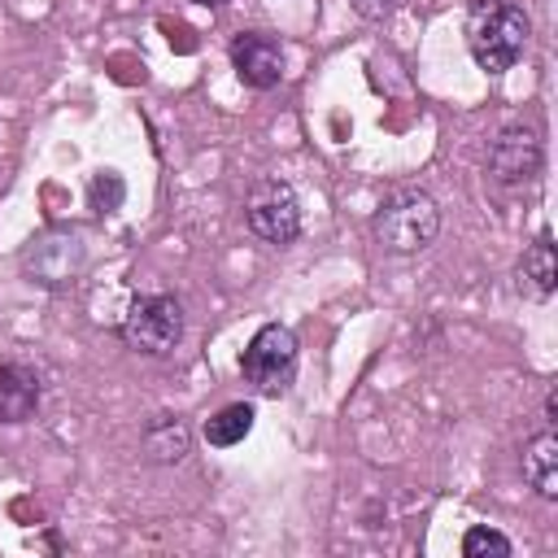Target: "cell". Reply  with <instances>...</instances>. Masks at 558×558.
I'll return each mask as SVG.
<instances>
[{
    "label": "cell",
    "instance_id": "1",
    "mask_svg": "<svg viewBox=\"0 0 558 558\" xmlns=\"http://www.w3.org/2000/svg\"><path fill=\"white\" fill-rule=\"evenodd\" d=\"M527 35H532V22L510 0H475L466 13V48L475 65L488 74H506L523 57Z\"/></svg>",
    "mask_w": 558,
    "mask_h": 558
},
{
    "label": "cell",
    "instance_id": "2",
    "mask_svg": "<svg viewBox=\"0 0 558 558\" xmlns=\"http://www.w3.org/2000/svg\"><path fill=\"white\" fill-rule=\"evenodd\" d=\"M371 231L388 253H423L440 231V209L427 192L401 187L375 209Z\"/></svg>",
    "mask_w": 558,
    "mask_h": 558
},
{
    "label": "cell",
    "instance_id": "3",
    "mask_svg": "<svg viewBox=\"0 0 558 558\" xmlns=\"http://www.w3.org/2000/svg\"><path fill=\"white\" fill-rule=\"evenodd\" d=\"M240 371L262 397H283L296 379V336H292V327L266 323L248 340V349L240 357Z\"/></svg>",
    "mask_w": 558,
    "mask_h": 558
},
{
    "label": "cell",
    "instance_id": "4",
    "mask_svg": "<svg viewBox=\"0 0 558 558\" xmlns=\"http://www.w3.org/2000/svg\"><path fill=\"white\" fill-rule=\"evenodd\" d=\"M183 336V305L166 292H148V296H135L126 318H122V340L140 353H170Z\"/></svg>",
    "mask_w": 558,
    "mask_h": 558
},
{
    "label": "cell",
    "instance_id": "5",
    "mask_svg": "<svg viewBox=\"0 0 558 558\" xmlns=\"http://www.w3.org/2000/svg\"><path fill=\"white\" fill-rule=\"evenodd\" d=\"M244 218L266 244H292L301 235V201L283 179H257L248 187Z\"/></svg>",
    "mask_w": 558,
    "mask_h": 558
},
{
    "label": "cell",
    "instance_id": "6",
    "mask_svg": "<svg viewBox=\"0 0 558 558\" xmlns=\"http://www.w3.org/2000/svg\"><path fill=\"white\" fill-rule=\"evenodd\" d=\"M231 70L240 74L244 87L266 92L283 78V44L262 31H240L231 39Z\"/></svg>",
    "mask_w": 558,
    "mask_h": 558
},
{
    "label": "cell",
    "instance_id": "7",
    "mask_svg": "<svg viewBox=\"0 0 558 558\" xmlns=\"http://www.w3.org/2000/svg\"><path fill=\"white\" fill-rule=\"evenodd\" d=\"M488 170L497 183H527L541 170V135L532 126H506L488 148Z\"/></svg>",
    "mask_w": 558,
    "mask_h": 558
},
{
    "label": "cell",
    "instance_id": "8",
    "mask_svg": "<svg viewBox=\"0 0 558 558\" xmlns=\"http://www.w3.org/2000/svg\"><path fill=\"white\" fill-rule=\"evenodd\" d=\"M39 405V375L31 366H0V423H26Z\"/></svg>",
    "mask_w": 558,
    "mask_h": 558
},
{
    "label": "cell",
    "instance_id": "9",
    "mask_svg": "<svg viewBox=\"0 0 558 558\" xmlns=\"http://www.w3.org/2000/svg\"><path fill=\"white\" fill-rule=\"evenodd\" d=\"M519 288L527 296H536V301L554 296V288H558V257H554V235L549 231H541L527 244V253L519 262Z\"/></svg>",
    "mask_w": 558,
    "mask_h": 558
},
{
    "label": "cell",
    "instance_id": "10",
    "mask_svg": "<svg viewBox=\"0 0 558 558\" xmlns=\"http://www.w3.org/2000/svg\"><path fill=\"white\" fill-rule=\"evenodd\" d=\"M523 480L541 493V497H558V436L554 427H545L541 436H532L523 445Z\"/></svg>",
    "mask_w": 558,
    "mask_h": 558
},
{
    "label": "cell",
    "instance_id": "11",
    "mask_svg": "<svg viewBox=\"0 0 558 558\" xmlns=\"http://www.w3.org/2000/svg\"><path fill=\"white\" fill-rule=\"evenodd\" d=\"M144 449L153 462H179L187 453V423L174 414H157L144 427Z\"/></svg>",
    "mask_w": 558,
    "mask_h": 558
},
{
    "label": "cell",
    "instance_id": "12",
    "mask_svg": "<svg viewBox=\"0 0 558 558\" xmlns=\"http://www.w3.org/2000/svg\"><path fill=\"white\" fill-rule=\"evenodd\" d=\"M248 432H253V405H248V401H231V405H222V410L205 423V440L218 445V449L240 445Z\"/></svg>",
    "mask_w": 558,
    "mask_h": 558
},
{
    "label": "cell",
    "instance_id": "13",
    "mask_svg": "<svg viewBox=\"0 0 558 558\" xmlns=\"http://www.w3.org/2000/svg\"><path fill=\"white\" fill-rule=\"evenodd\" d=\"M462 554L466 558H510V541L501 536V532H493V527H471L466 536H462Z\"/></svg>",
    "mask_w": 558,
    "mask_h": 558
},
{
    "label": "cell",
    "instance_id": "14",
    "mask_svg": "<svg viewBox=\"0 0 558 558\" xmlns=\"http://www.w3.org/2000/svg\"><path fill=\"white\" fill-rule=\"evenodd\" d=\"M87 196H92V209H96V214H113V209L122 205V196H126V187H122V179H118L113 170H100V174L92 179V187H87Z\"/></svg>",
    "mask_w": 558,
    "mask_h": 558
},
{
    "label": "cell",
    "instance_id": "15",
    "mask_svg": "<svg viewBox=\"0 0 558 558\" xmlns=\"http://www.w3.org/2000/svg\"><path fill=\"white\" fill-rule=\"evenodd\" d=\"M392 4H397V0H353V9H357L362 17H371V22L388 17V13H392Z\"/></svg>",
    "mask_w": 558,
    "mask_h": 558
},
{
    "label": "cell",
    "instance_id": "16",
    "mask_svg": "<svg viewBox=\"0 0 558 558\" xmlns=\"http://www.w3.org/2000/svg\"><path fill=\"white\" fill-rule=\"evenodd\" d=\"M192 4H209V9H218V4H227V0H192Z\"/></svg>",
    "mask_w": 558,
    "mask_h": 558
}]
</instances>
